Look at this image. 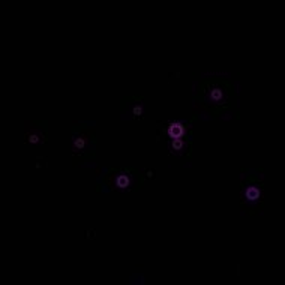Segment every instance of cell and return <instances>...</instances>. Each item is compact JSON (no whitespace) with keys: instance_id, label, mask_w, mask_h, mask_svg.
I'll return each instance as SVG.
<instances>
[{"instance_id":"obj_1","label":"cell","mask_w":285,"mask_h":285,"mask_svg":"<svg viewBox=\"0 0 285 285\" xmlns=\"http://www.w3.org/2000/svg\"><path fill=\"white\" fill-rule=\"evenodd\" d=\"M263 197V192H261V189H260V186H254V185H251V186H248L246 189H245V201L249 204H254L255 201H258L260 198Z\"/></svg>"},{"instance_id":"obj_2","label":"cell","mask_w":285,"mask_h":285,"mask_svg":"<svg viewBox=\"0 0 285 285\" xmlns=\"http://www.w3.org/2000/svg\"><path fill=\"white\" fill-rule=\"evenodd\" d=\"M183 134H185V129H183V126H182L180 123H173L170 126V129H168V135L173 137L174 140L182 138Z\"/></svg>"}]
</instances>
